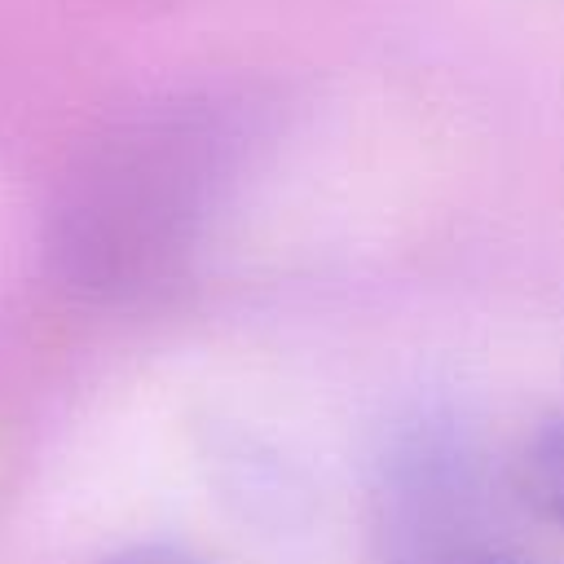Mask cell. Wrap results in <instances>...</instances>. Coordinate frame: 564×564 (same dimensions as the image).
<instances>
[{"instance_id": "5b68a950", "label": "cell", "mask_w": 564, "mask_h": 564, "mask_svg": "<svg viewBox=\"0 0 564 564\" xmlns=\"http://www.w3.org/2000/svg\"><path fill=\"white\" fill-rule=\"evenodd\" d=\"M476 564H524V560H520V555H511V551H498V546H494V551H489V555H480Z\"/></svg>"}, {"instance_id": "277c9868", "label": "cell", "mask_w": 564, "mask_h": 564, "mask_svg": "<svg viewBox=\"0 0 564 564\" xmlns=\"http://www.w3.org/2000/svg\"><path fill=\"white\" fill-rule=\"evenodd\" d=\"M97 564H207V560L176 542H141V546H123Z\"/></svg>"}, {"instance_id": "7a4b0ae2", "label": "cell", "mask_w": 564, "mask_h": 564, "mask_svg": "<svg viewBox=\"0 0 564 564\" xmlns=\"http://www.w3.org/2000/svg\"><path fill=\"white\" fill-rule=\"evenodd\" d=\"M489 551L467 467L436 441L405 449L379 494V564H476Z\"/></svg>"}, {"instance_id": "3957f363", "label": "cell", "mask_w": 564, "mask_h": 564, "mask_svg": "<svg viewBox=\"0 0 564 564\" xmlns=\"http://www.w3.org/2000/svg\"><path fill=\"white\" fill-rule=\"evenodd\" d=\"M520 494L564 529V419L542 427L520 463Z\"/></svg>"}, {"instance_id": "6da1fadb", "label": "cell", "mask_w": 564, "mask_h": 564, "mask_svg": "<svg viewBox=\"0 0 564 564\" xmlns=\"http://www.w3.org/2000/svg\"><path fill=\"white\" fill-rule=\"evenodd\" d=\"M225 150V119L198 101L145 106L106 128L53 194V269L88 295H137L167 278L207 216Z\"/></svg>"}]
</instances>
